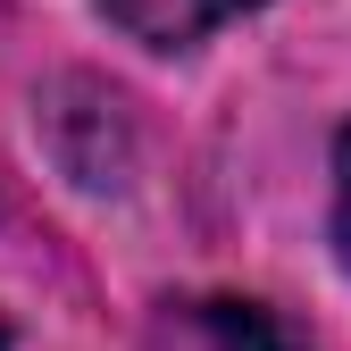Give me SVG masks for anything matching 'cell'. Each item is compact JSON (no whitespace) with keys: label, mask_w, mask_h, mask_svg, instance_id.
<instances>
[{"label":"cell","mask_w":351,"mask_h":351,"mask_svg":"<svg viewBox=\"0 0 351 351\" xmlns=\"http://www.w3.org/2000/svg\"><path fill=\"white\" fill-rule=\"evenodd\" d=\"M251 9H268V0H101V17L125 42H143V51H193L201 34L234 25Z\"/></svg>","instance_id":"6da1fadb"},{"label":"cell","mask_w":351,"mask_h":351,"mask_svg":"<svg viewBox=\"0 0 351 351\" xmlns=\"http://www.w3.org/2000/svg\"><path fill=\"white\" fill-rule=\"evenodd\" d=\"M184 326L201 335V351H310L285 310L268 301H243V293H209V301H184Z\"/></svg>","instance_id":"7a4b0ae2"},{"label":"cell","mask_w":351,"mask_h":351,"mask_svg":"<svg viewBox=\"0 0 351 351\" xmlns=\"http://www.w3.org/2000/svg\"><path fill=\"white\" fill-rule=\"evenodd\" d=\"M326 234H335V259H343V276H351V117H343V134H335V201H326Z\"/></svg>","instance_id":"3957f363"},{"label":"cell","mask_w":351,"mask_h":351,"mask_svg":"<svg viewBox=\"0 0 351 351\" xmlns=\"http://www.w3.org/2000/svg\"><path fill=\"white\" fill-rule=\"evenodd\" d=\"M0 351H9V318H0Z\"/></svg>","instance_id":"277c9868"}]
</instances>
